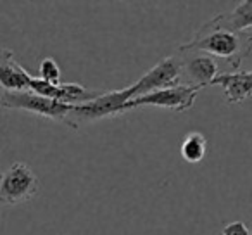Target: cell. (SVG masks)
Returning a JSON list of instances; mask_svg holds the SVG:
<instances>
[{
    "label": "cell",
    "instance_id": "1",
    "mask_svg": "<svg viewBox=\"0 0 252 235\" xmlns=\"http://www.w3.org/2000/svg\"><path fill=\"white\" fill-rule=\"evenodd\" d=\"M178 52H200L224 61L230 69H238L244 59L252 52V33H233L206 23L197 30L190 42L180 45Z\"/></svg>",
    "mask_w": 252,
    "mask_h": 235
},
{
    "label": "cell",
    "instance_id": "2",
    "mask_svg": "<svg viewBox=\"0 0 252 235\" xmlns=\"http://www.w3.org/2000/svg\"><path fill=\"white\" fill-rule=\"evenodd\" d=\"M0 104L5 109H16V111H26L32 114L49 118V120L64 123L71 128V112L73 105L63 104V102L52 101V99L42 97L35 92H2Z\"/></svg>",
    "mask_w": 252,
    "mask_h": 235
},
{
    "label": "cell",
    "instance_id": "3",
    "mask_svg": "<svg viewBox=\"0 0 252 235\" xmlns=\"http://www.w3.org/2000/svg\"><path fill=\"white\" fill-rule=\"evenodd\" d=\"M38 176L26 163H14L2 175L0 182V202L5 206H19L28 202L38 194Z\"/></svg>",
    "mask_w": 252,
    "mask_h": 235
},
{
    "label": "cell",
    "instance_id": "4",
    "mask_svg": "<svg viewBox=\"0 0 252 235\" xmlns=\"http://www.w3.org/2000/svg\"><path fill=\"white\" fill-rule=\"evenodd\" d=\"M182 78H183L182 61L176 56H169L159 61L137 83L126 87V92L130 95V101H133V99L144 97V95H149L152 92L178 87V85H182Z\"/></svg>",
    "mask_w": 252,
    "mask_h": 235
},
{
    "label": "cell",
    "instance_id": "5",
    "mask_svg": "<svg viewBox=\"0 0 252 235\" xmlns=\"http://www.w3.org/2000/svg\"><path fill=\"white\" fill-rule=\"evenodd\" d=\"M199 92V87H190V85H178V87L164 88V90L152 92V94L144 95V97H137L133 101L126 102L123 105L121 112H128L137 107H147V105L171 109L175 112H183L192 107Z\"/></svg>",
    "mask_w": 252,
    "mask_h": 235
},
{
    "label": "cell",
    "instance_id": "6",
    "mask_svg": "<svg viewBox=\"0 0 252 235\" xmlns=\"http://www.w3.org/2000/svg\"><path fill=\"white\" fill-rule=\"evenodd\" d=\"M180 61H182L183 78L182 85H190V87H209L216 80L220 73V64L216 59L207 54L200 52H178Z\"/></svg>",
    "mask_w": 252,
    "mask_h": 235
},
{
    "label": "cell",
    "instance_id": "7",
    "mask_svg": "<svg viewBox=\"0 0 252 235\" xmlns=\"http://www.w3.org/2000/svg\"><path fill=\"white\" fill-rule=\"evenodd\" d=\"M32 78L33 74H30L16 61L12 50L2 49V56H0V83H2L5 92H30Z\"/></svg>",
    "mask_w": 252,
    "mask_h": 235
},
{
    "label": "cell",
    "instance_id": "8",
    "mask_svg": "<svg viewBox=\"0 0 252 235\" xmlns=\"http://www.w3.org/2000/svg\"><path fill=\"white\" fill-rule=\"evenodd\" d=\"M213 85L223 87L228 104H240L252 97V73L247 71L221 73L216 76Z\"/></svg>",
    "mask_w": 252,
    "mask_h": 235
},
{
    "label": "cell",
    "instance_id": "9",
    "mask_svg": "<svg viewBox=\"0 0 252 235\" xmlns=\"http://www.w3.org/2000/svg\"><path fill=\"white\" fill-rule=\"evenodd\" d=\"M207 23L216 26V28H223L233 33H242L252 28V0H244L233 11L214 16Z\"/></svg>",
    "mask_w": 252,
    "mask_h": 235
},
{
    "label": "cell",
    "instance_id": "10",
    "mask_svg": "<svg viewBox=\"0 0 252 235\" xmlns=\"http://www.w3.org/2000/svg\"><path fill=\"white\" fill-rule=\"evenodd\" d=\"M207 138L200 132H190L180 144V154L187 163H200L207 154Z\"/></svg>",
    "mask_w": 252,
    "mask_h": 235
},
{
    "label": "cell",
    "instance_id": "11",
    "mask_svg": "<svg viewBox=\"0 0 252 235\" xmlns=\"http://www.w3.org/2000/svg\"><path fill=\"white\" fill-rule=\"evenodd\" d=\"M38 78L52 85L61 83V69H59V64L56 63V59L45 57V59L42 61L40 69H38Z\"/></svg>",
    "mask_w": 252,
    "mask_h": 235
},
{
    "label": "cell",
    "instance_id": "12",
    "mask_svg": "<svg viewBox=\"0 0 252 235\" xmlns=\"http://www.w3.org/2000/svg\"><path fill=\"white\" fill-rule=\"evenodd\" d=\"M221 235H252L244 221H231L221 228Z\"/></svg>",
    "mask_w": 252,
    "mask_h": 235
},
{
    "label": "cell",
    "instance_id": "13",
    "mask_svg": "<svg viewBox=\"0 0 252 235\" xmlns=\"http://www.w3.org/2000/svg\"><path fill=\"white\" fill-rule=\"evenodd\" d=\"M251 33H252V32H251Z\"/></svg>",
    "mask_w": 252,
    "mask_h": 235
}]
</instances>
